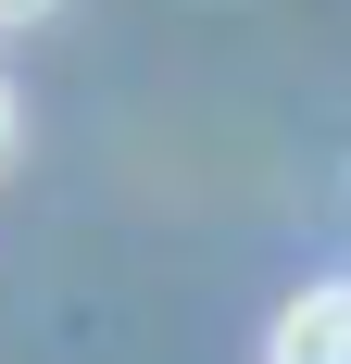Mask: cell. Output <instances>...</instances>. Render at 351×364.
I'll use <instances>...</instances> for the list:
<instances>
[{"instance_id":"2","label":"cell","mask_w":351,"mask_h":364,"mask_svg":"<svg viewBox=\"0 0 351 364\" xmlns=\"http://www.w3.org/2000/svg\"><path fill=\"white\" fill-rule=\"evenodd\" d=\"M38 13H50V0H0V26H38Z\"/></svg>"},{"instance_id":"3","label":"cell","mask_w":351,"mask_h":364,"mask_svg":"<svg viewBox=\"0 0 351 364\" xmlns=\"http://www.w3.org/2000/svg\"><path fill=\"white\" fill-rule=\"evenodd\" d=\"M0 151H13V88H0Z\"/></svg>"},{"instance_id":"1","label":"cell","mask_w":351,"mask_h":364,"mask_svg":"<svg viewBox=\"0 0 351 364\" xmlns=\"http://www.w3.org/2000/svg\"><path fill=\"white\" fill-rule=\"evenodd\" d=\"M276 364H351V289H314V301H288V327H276Z\"/></svg>"}]
</instances>
